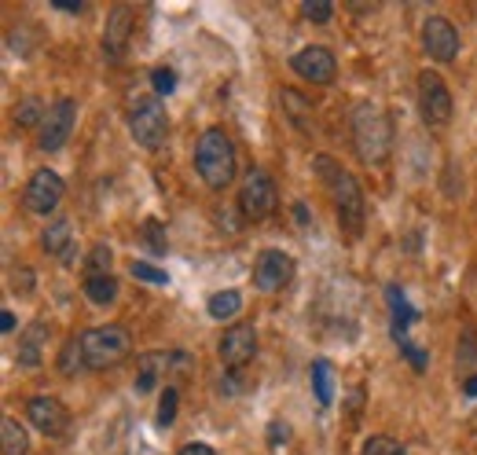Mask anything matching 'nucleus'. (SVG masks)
Wrapping results in <instances>:
<instances>
[{
  "instance_id": "f257e3e1",
  "label": "nucleus",
  "mask_w": 477,
  "mask_h": 455,
  "mask_svg": "<svg viewBox=\"0 0 477 455\" xmlns=\"http://www.w3.org/2000/svg\"><path fill=\"white\" fill-rule=\"evenodd\" d=\"M312 169L320 173L327 195L334 199V213H338V224L345 228L349 236H360L364 232V220H368V206H364V195H360V184L349 169H342L334 159L327 155H316L312 159Z\"/></svg>"
},
{
  "instance_id": "f03ea898",
  "label": "nucleus",
  "mask_w": 477,
  "mask_h": 455,
  "mask_svg": "<svg viewBox=\"0 0 477 455\" xmlns=\"http://www.w3.org/2000/svg\"><path fill=\"white\" fill-rule=\"evenodd\" d=\"M352 143L356 155L368 166H386L393 155V125L378 103H356L352 107Z\"/></svg>"
},
{
  "instance_id": "7ed1b4c3",
  "label": "nucleus",
  "mask_w": 477,
  "mask_h": 455,
  "mask_svg": "<svg viewBox=\"0 0 477 455\" xmlns=\"http://www.w3.org/2000/svg\"><path fill=\"white\" fill-rule=\"evenodd\" d=\"M195 169H198V176L206 180V187H213V192H224V187L235 180V147L224 136V129H206L203 136H198Z\"/></svg>"
},
{
  "instance_id": "20e7f679",
  "label": "nucleus",
  "mask_w": 477,
  "mask_h": 455,
  "mask_svg": "<svg viewBox=\"0 0 477 455\" xmlns=\"http://www.w3.org/2000/svg\"><path fill=\"white\" fill-rule=\"evenodd\" d=\"M82 346H85V364L89 371H107V367H117L126 364L129 353H133V338L126 327H92L82 334Z\"/></svg>"
},
{
  "instance_id": "39448f33",
  "label": "nucleus",
  "mask_w": 477,
  "mask_h": 455,
  "mask_svg": "<svg viewBox=\"0 0 477 455\" xmlns=\"http://www.w3.org/2000/svg\"><path fill=\"white\" fill-rule=\"evenodd\" d=\"M419 110L429 129H445L452 122V92L441 73H433V70L419 73Z\"/></svg>"
},
{
  "instance_id": "423d86ee",
  "label": "nucleus",
  "mask_w": 477,
  "mask_h": 455,
  "mask_svg": "<svg viewBox=\"0 0 477 455\" xmlns=\"http://www.w3.org/2000/svg\"><path fill=\"white\" fill-rule=\"evenodd\" d=\"M129 133L136 136L140 147L147 150H158L166 143V133H169V118H166V107L158 99H140L129 114Z\"/></svg>"
},
{
  "instance_id": "0eeeda50",
  "label": "nucleus",
  "mask_w": 477,
  "mask_h": 455,
  "mask_svg": "<svg viewBox=\"0 0 477 455\" xmlns=\"http://www.w3.org/2000/svg\"><path fill=\"white\" fill-rule=\"evenodd\" d=\"M238 206H243V217L247 220H268L275 213V206H280V199H275V184L265 169H250L243 187H238Z\"/></svg>"
},
{
  "instance_id": "6e6552de",
  "label": "nucleus",
  "mask_w": 477,
  "mask_h": 455,
  "mask_svg": "<svg viewBox=\"0 0 477 455\" xmlns=\"http://www.w3.org/2000/svg\"><path fill=\"white\" fill-rule=\"evenodd\" d=\"M74 122H77V103L74 99H56L41 122V136H37V147L41 150H63L70 133H74Z\"/></svg>"
},
{
  "instance_id": "1a4fd4ad",
  "label": "nucleus",
  "mask_w": 477,
  "mask_h": 455,
  "mask_svg": "<svg viewBox=\"0 0 477 455\" xmlns=\"http://www.w3.org/2000/svg\"><path fill=\"white\" fill-rule=\"evenodd\" d=\"M291 66H294L298 78H305L308 85H331L334 73H338V59H334V52L324 48V45L301 48V52L291 59Z\"/></svg>"
},
{
  "instance_id": "9d476101",
  "label": "nucleus",
  "mask_w": 477,
  "mask_h": 455,
  "mask_svg": "<svg viewBox=\"0 0 477 455\" xmlns=\"http://www.w3.org/2000/svg\"><path fill=\"white\" fill-rule=\"evenodd\" d=\"M422 48L437 63H455V56H459V30L445 15H429L422 22Z\"/></svg>"
},
{
  "instance_id": "9b49d317",
  "label": "nucleus",
  "mask_w": 477,
  "mask_h": 455,
  "mask_svg": "<svg viewBox=\"0 0 477 455\" xmlns=\"http://www.w3.org/2000/svg\"><path fill=\"white\" fill-rule=\"evenodd\" d=\"M291 279H294V261H291V253H283V250H265L254 261V287L257 290L275 294V290H283Z\"/></svg>"
},
{
  "instance_id": "f8f14e48",
  "label": "nucleus",
  "mask_w": 477,
  "mask_h": 455,
  "mask_svg": "<svg viewBox=\"0 0 477 455\" xmlns=\"http://www.w3.org/2000/svg\"><path fill=\"white\" fill-rule=\"evenodd\" d=\"M63 192H66V184H63L59 173L37 169V173L30 176V184H26V210H30V213H52V210H59Z\"/></svg>"
},
{
  "instance_id": "ddd939ff",
  "label": "nucleus",
  "mask_w": 477,
  "mask_h": 455,
  "mask_svg": "<svg viewBox=\"0 0 477 455\" xmlns=\"http://www.w3.org/2000/svg\"><path fill=\"white\" fill-rule=\"evenodd\" d=\"M257 353V331L250 323H235L224 331L221 338V364L228 371H238V367H247Z\"/></svg>"
},
{
  "instance_id": "4468645a",
  "label": "nucleus",
  "mask_w": 477,
  "mask_h": 455,
  "mask_svg": "<svg viewBox=\"0 0 477 455\" xmlns=\"http://www.w3.org/2000/svg\"><path fill=\"white\" fill-rule=\"evenodd\" d=\"M26 415H30V423L41 430L45 437H63L66 426H70V415H66V408L56 397H33L26 404Z\"/></svg>"
},
{
  "instance_id": "2eb2a0df",
  "label": "nucleus",
  "mask_w": 477,
  "mask_h": 455,
  "mask_svg": "<svg viewBox=\"0 0 477 455\" xmlns=\"http://www.w3.org/2000/svg\"><path fill=\"white\" fill-rule=\"evenodd\" d=\"M129 37H133V12L122 4L107 15V30H103V52L110 59H122L129 48Z\"/></svg>"
},
{
  "instance_id": "dca6fc26",
  "label": "nucleus",
  "mask_w": 477,
  "mask_h": 455,
  "mask_svg": "<svg viewBox=\"0 0 477 455\" xmlns=\"http://www.w3.org/2000/svg\"><path fill=\"white\" fill-rule=\"evenodd\" d=\"M45 353H48V323L45 320H33L19 334V353H15V360H19V367H37V364L45 360Z\"/></svg>"
},
{
  "instance_id": "f3484780",
  "label": "nucleus",
  "mask_w": 477,
  "mask_h": 455,
  "mask_svg": "<svg viewBox=\"0 0 477 455\" xmlns=\"http://www.w3.org/2000/svg\"><path fill=\"white\" fill-rule=\"evenodd\" d=\"M41 246L52 253V257H63L66 264L74 261V224L66 217H59L56 224L45 228V236H41Z\"/></svg>"
},
{
  "instance_id": "a211bd4d",
  "label": "nucleus",
  "mask_w": 477,
  "mask_h": 455,
  "mask_svg": "<svg viewBox=\"0 0 477 455\" xmlns=\"http://www.w3.org/2000/svg\"><path fill=\"white\" fill-rule=\"evenodd\" d=\"M169 360H173V353H143L140 371H136V393H151L158 382H162Z\"/></svg>"
},
{
  "instance_id": "6ab92c4d",
  "label": "nucleus",
  "mask_w": 477,
  "mask_h": 455,
  "mask_svg": "<svg viewBox=\"0 0 477 455\" xmlns=\"http://www.w3.org/2000/svg\"><path fill=\"white\" fill-rule=\"evenodd\" d=\"M59 371L63 374H82V371H89V364H85V346H82V338H66V346H63V353H59Z\"/></svg>"
},
{
  "instance_id": "aec40b11",
  "label": "nucleus",
  "mask_w": 477,
  "mask_h": 455,
  "mask_svg": "<svg viewBox=\"0 0 477 455\" xmlns=\"http://www.w3.org/2000/svg\"><path fill=\"white\" fill-rule=\"evenodd\" d=\"M206 309H210L213 320H231V316H238V309H243V294L238 290H217Z\"/></svg>"
},
{
  "instance_id": "412c9836",
  "label": "nucleus",
  "mask_w": 477,
  "mask_h": 455,
  "mask_svg": "<svg viewBox=\"0 0 477 455\" xmlns=\"http://www.w3.org/2000/svg\"><path fill=\"white\" fill-rule=\"evenodd\" d=\"M0 437H4V455H26L30 441H26V430L19 426V419L4 415V423H0Z\"/></svg>"
},
{
  "instance_id": "4be33fe9",
  "label": "nucleus",
  "mask_w": 477,
  "mask_h": 455,
  "mask_svg": "<svg viewBox=\"0 0 477 455\" xmlns=\"http://www.w3.org/2000/svg\"><path fill=\"white\" fill-rule=\"evenodd\" d=\"M85 297L92 301V305H110V301L117 297V279L114 276H92V279H85Z\"/></svg>"
},
{
  "instance_id": "5701e85b",
  "label": "nucleus",
  "mask_w": 477,
  "mask_h": 455,
  "mask_svg": "<svg viewBox=\"0 0 477 455\" xmlns=\"http://www.w3.org/2000/svg\"><path fill=\"white\" fill-rule=\"evenodd\" d=\"M312 390H316V400L324 408L334 404V386H331V364L327 360H316L312 364Z\"/></svg>"
},
{
  "instance_id": "b1692460",
  "label": "nucleus",
  "mask_w": 477,
  "mask_h": 455,
  "mask_svg": "<svg viewBox=\"0 0 477 455\" xmlns=\"http://www.w3.org/2000/svg\"><path fill=\"white\" fill-rule=\"evenodd\" d=\"M143 246L151 250V253H158V257H166V250H169V239H166V224L162 220H143Z\"/></svg>"
},
{
  "instance_id": "393cba45",
  "label": "nucleus",
  "mask_w": 477,
  "mask_h": 455,
  "mask_svg": "<svg viewBox=\"0 0 477 455\" xmlns=\"http://www.w3.org/2000/svg\"><path fill=\"white\" fill-rule=\"evenodd\" d=\"M45 107H41V99H22L19 107H15V125L19 129H33V125H41L45 122Z\"/></svg>"
},
{
  "instance_id": "a878e982",
  "label": "nucleus",
  "mask_w": 477,
  "mask_h": 455,
  "mask_svg": "<svg viewBox=\"0 0 477 455\" xmlns=\"http://www.w3.org/2000/svg\"><path fill=\"white\" fill-rule=\"evenodd\" d=\"M455 364L459 367H473L477 364V327H463L459 346H455Z\"/></svg>"
},
{
  "instance_id": "bb28decb",
  "label": "nucleus",
  "mask_w": 477,
  "mask_h": 455,
  "mask_svg": "<svg viewBox=\"0 0 477 455\" xmlns=\"http://www.w3.org/2000/svg\"><path fill=\"white\" fill-rule=\"evenodd\" d=\"M386 297H389V309H393V323L408 327L412 320H419V313H415V309H408V301H404V290H401V287H389V290H386Z\"/></svg>"
},
{
  "instance_id": "cd10ccee",
  "label": "nucleus",
  "mask_w": 477,
  "mask_h": 455,
  "mask_svg": "<svg viewBox=\"0 0 477 455\" xmlns=\"http://www.w3.org/2000/svg\"><path fill=\"white\" fill-rule=\"evenodd\" d=\"M110 246H92L89 257H85V279L92 276H110Z\"/></svg>"
},
{
  "instance_id": "c85d7f7f",
  "label": "nucleus",
  "mask_w": 477,
  "mask_h": 455,
  "mask_svg": "<svg viewBox=\"0 0 477 455\" xmlns=\"http://www.w3.org/2000/svg\"><path fill=\"white\" fill-rule=\"evenodd\" d=\"M177 408H180V393L169 386V390L162 393V400H158V426L169 430V426L177 423Z\"/></svg>"
},
{
  "instance_id": "c756f323",
  "label": "nucleus",
  "mask_w": 477,
  "mask_h": 455,
  "mask_svg": "<svg viewBox=\"0 0 477 455\" xmlns=\"http://www.w3.org/2000/svg\"><path fill=\"white\" fill-rule=\"evenodd\" d=\"M360 455H408V451H404V444H401V441H393V437L378 434V437H371V441L364 444V451H360Z\"/></svg>"
},
{
  "instance_id": "7c9ffc66",
  "label": "nucleus",
  "mask_w": 477,
  "mask_h": 455,
  "mask_svg": "<svg viewBox=\"0 0 477 455\" xmlns=\"http://www.w3.org/2000/svg\"><path fill=\"white\" fill-rule=\"evenodd\" d=\"M129 272H133V279H140V283H154V287H166V283H169V276H166L162 269H154V264H147V261H136Z\"/></svg>"
},
{
  "instance_id": "2f4dec72",
  "label": "nucleus",
  "mask_w": 477,
  "mask_h": 455,
  "mask_svg": "<svg viewBox=\"0 0 477 455\" xmlns=\"http://www.w3.org/2000/svg\"><path fill=\"white\" fill-rule=\"evenodd\" d=\"M283 103L291 107V118H294V125L298 129H308V118H312V110L301 103V96L298 92H283Z\"/></svg>"
},
{
  "instance_id": "473e14b6",
  "label": "nucleus",
  "mask_w": 477,
  "mask_h": 455,
  "mask_svg": "<svg viewBox=\"0 0 477 455\" xmlns=\"http://www.w3.org/2000/svg\"><path fill=\"white\" fill-rule=\"evenodd\" d=\"M301 15L312 19V22H327V19L334 15V8L327 4V0H305V4H301Z\"/></svg>"
},
{
  "instance_id": "72a5a7b5",
  "label": "nucleus",
  "mask_w": 477,
  "mask_h": 455,
  "mask_svg": "<svg viewBox=\"0 0 477 455\" xmlns=\"http://www.w3.org/2000/svg\"><path fill=\"white\" fill-rule=\"evenodd\" d=\"M151 85H154V92H158V96H169V92L177 89V73H173V70H166V66H158V70L151 73Z\"/></svg>"
},
{
  "instance_id": "f704fd0d",
  "label": "nucleus",
  "mask_w": 477,
  "mask_h": 455,
  "mask_svg": "<svg viewBox=\"0 0 477 455\" xmlns=\"http://www.w3.org/2000/svg\"><path fill=\"white\" fill-rule=\"evenodd\" d=\"M404 356L412 360V367H415V371H426V356H422V349H419V346H408V341H404Z\"/></svg>"
},
{
  "instance_id": "c9c22d12",
  "label": "nucleus",
  "mask_w": 477,
  "mask_h": 455,
  "mask_svg": "<svg viewBox=\"0 0 477 455\" xmlns=\"http://www.w3.org/2000/svg\"><path fill=\"white\" fill-rule=\"evenodd\" d=\"M287 434H291V430H287V426H280V423H272V426H268L272 444H283V441H287Z\"/></svg>"
},
{
  "instance_id": "e433bc0d",
  "label": "nucleus",
  "mask_w": 477,
  "mask_h": 455,
  "mask_svg": "<svg viewBox=\"0 0 477 455\" xmlns=\"http://www.w3.org/2000/svg\"><path fill=\"white\" fill-rule=\"evenodd\" d=\"M180 455H217L210 444H187V448H180Z\"/></svg>"
},
{
  "instance_id": "4c0bfd02",
  "label": "nucleus",
  "mask_w": 477,
  "mask_h": 455,
  "mask_svg": "<svg viewBox=\"0 0 477 455\" xmlns=\"http://www.w3.org/2000/svg\"><path fill=\"white\" fill-rule=\"evenodd\" d=\"M0 331H4V334H12V331H15V313H8V309L0 313Z\"/></svg>"
},
{
  "instance_id": "58836bf2",
  "label": "nucleus",
  "mask_w": 477,
  "mask_h": 455,
  "mask_svg": "<svg viewBox=\"0 0 477 455\" xmlns=\"http://www.w3.org/2000/svg\"><path fill=\"white\" fill-rule=\"evenodd\" d=\"M463 393H466V397H477V374L463 382Z\"/></svg>"
},
{
  "instance_id": "ea45409f",
  "label": "nucleus",
  "mask_w": 477,
  "mask_h": 455,
  "mask_svg": "<svg viewBox=\"0 0 477 455\" xmlns=\"http://www.w3.org/2000/svg\"><path fill=\"white\" fill-rule=\"evenodd\" d=\"M56 8H63V12H82V4H74V0H56Z\"/></svg>"
}]
</instances>
